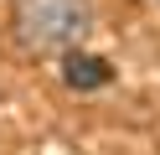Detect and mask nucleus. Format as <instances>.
<instances>
[{
  "instance_id": "nucleus-1",
  "label": "nucleus",
  "mask_w": 160,
  "mask_h": 155,
  "mask_svg": "<svg viewBox=\"0 0 160 155\" xmlns=\"http://www.w3.org/2000/svg\"><path fill=\"white\" fill-rule=\"evenodd\" d=\"M93 26V5L88 0H16L11 31L26 52L52 57V52H72Z\"/></svg>"
},
{
  "instance_id": "nucleus-2",
  "label": "nucleus",
  "mask_w": 160,
  "mask_h": 155,
  "mask_svg": "<svg viewBox=\"0 0 160 155\" xmlns=\"http://www.w3.org/2000/svg\"><path fill=\"white\" fill-rule=\"evenodd\" d=\"M114 78V67H108L103 57H93V52H62V83L67 88H78V93H93V88H103V83Z\"/></svg>"
}]
</instances>
